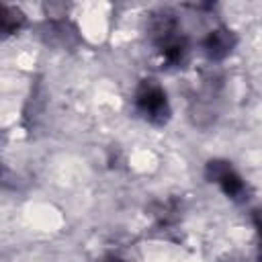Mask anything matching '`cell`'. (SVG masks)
I'll list each match as a JSON object with an SVG mask.
<instances>
[{
  "label": "cell",
  "mask_w": 262,
  "mask_h": 262,
  "mask_svg": "<svg viewBox=\"0 0 262 262\" xmlns=\"http://www.w3.org/2000/svg\"><path fill=\"white\" fill-rule=\"evenodd\" d=\"M139 104L149 117H158L166 111V96L160 88H147L143 94H139Z\"/></svg>",
  "instance_id": "1"
}]
</instances>
